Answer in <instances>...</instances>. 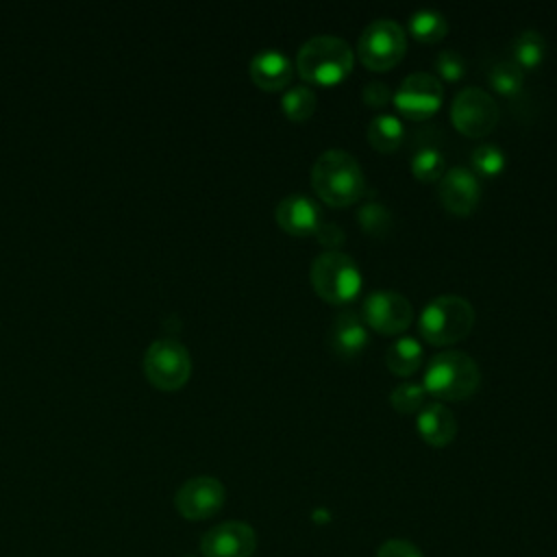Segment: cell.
<instances>
[{"instance_id":"obj_1","label":"cell","mask_w":557,"mask_h":557,"mask_svg":"<svg viewBox=\"0 0 557 557\" xmlns=\"http://www.w3.org/2000/svg\"><path fill=\"white\" fill-rule=\"evenodd\" d=\"M311 185L329 205L344 207L355 202L366 187L359 161L342 148L324 150L311 168Z\"/></svg>"},{"instance_id":"obj_2","label":"cell","mask_w":557,"mask_h":557,"mask_svg":"<svg viewBox=\"0 0 557 557\" xmlns=\"http://www.w3.org/2000/svg\"><path fill=\"white\" fill-rule=\"evenodd\" d=\"M355 61V52L346 39L337 35H313L300 48L296 67L309 83L333 85L342 81Z\"/></svg>"},{"instance_id":"obj_3","label":"cell","mask_w":557,"mask_h":557,"mask_svg":"<svg viewBox=\"0 0 557 557\" xmlns=\"http://www.w3.org/2000/svg\"><path fill=\"white\" fill-rule=\"evenodd\" d=\"M481 381L476 361L461 350H442L426 363L422 385L442 400H461L470 396Z\"/></svg>"},{"instance_id":"obj_4","label":"cell","mask_w":557,"mask_h":557,"mask_svg":"<svg viewBox=\"0 0 557 557\" xmlns=\"http://www.w3.org/2000/svg\"><path fill=\"white\" fill-rule=\"evenodd\" d=\"M420 333L431 344H453L468 335L474 324V309L468 298L442 294L431 298L420 313Z\"/></svg>"},{"instance_id":"obj_5","label":"cell","mask_w":557,"mask_h":557,"mask_svg":"<svg viewBox=\"0 0 557 557\" xmlns=\"http://www.w3.org/2000/svg\"><path fill=\"white\" fill-rule=\"evenodd\" d=\"M311 283L329 302H348L361 289V270L357 261L333 248L320 252L311 263Z\"/></svg>"},{"instance_id":"obj_6","label":"cell","mask_w":557,"mask_h":557,"mask_svg":"<svg viewBox=\"0 0 557 557\" xmlns=\"http://www.w3.org/2000/svg\"><path fill=\"white\" fill-rule=\"evenodd\" d=\"M407 48L403 26L389 17H376L366 24L357 41V54L370 70H387L400 61Z\"/></svg>"},{"instance_id":"obj_7","label":"cell","mask_w":557,"mask_h":557,"mask_svg":"<svg viewBox=\"0 0 557 557\" xmlns=\"http://www.w3.org/2000/svg\"><path fill=\"white\" fill-rule=\"evenodd\" d=\"M144 370L152 385L161 389H176L187 381L191 372V359L178 339L163 337L148 346L144 355Z\"/></svg>"},{"instance_id":"obj_8","label":"cell","mask_w":557,"mask_h":557,"mask_svg":"<svg viewBox=\"0 0 557 557\" xmlns=\"http://www.w3.org/2000/svg\"><path fill=\"white\" fill-rule=\"evenodd\" d=\"M453 124L468 137H483L487 135L498 122V104L481 87H463L457 91L450 104Z\"/></svg>"},{"instance_id":"obj_9","label":"cell","mask_w":557,"mask_h":557,"mask_svg":"<svg viewBox=\"0 0 557 557\" xmlns=\"http://www.w3.org/2000/svg\"><path fill=\"white\" fill-rule=\"evenodd\" d=\"M444 89L435 74L431 72H411L407 74L398 89L392 94V100L400 113L411 120L429 117L442 102Z\"/></svg>"},{"instance_id":"obj_10","label":"cell","mask_w":557,"mask_h":557,"mask_svg":"<svg viewBox=\"0 0 557 557\" xmlns=\"http://www.w3.org/2000/svg\"><path fill=\"white\" fill-rule=\"evenodd\" d=\"M226 498V490L215 476H191L174 494L176 511L187 520H207L215 516Z\"/></svg>"},{"instance_id":"obj_11","label":"cell","mask_w":557,"mask_h":557,"mask_svg":"<svg viewBox=\"0 0 557 557\" xmlns=\"http://www.w3.org/2000/svg\"><path fill=\"white\" fill-rule=\"evenodd\" d=\"M361 315L368 326L381 333H400L409 326L413 307L407 296L396 289L370 292L363 300Z\"/></svg>"},{"instance_id":"obj_12","label":"cell","mask_w":557,"mask_h":557,"mask_svg":"<svg viewBox=\"0 0 557 557\" xmlns=\"http://www.w3.org/2000/svg\"><path fill=\"white\" fill-rule=\"evenodd\" d=\"M255 548V529L242 520L220 522L200 537L202 557H252Z\"/></svg>"},{"instance_id":"obj_13","label":"cell","mask_w":557,"mask_h":557,"mask_svg":"<svg viewBox=\"0 0 557 557\" xmlns=\"http://www.w3.org/2000/svg\"><path fill=\"white\" fill-rule=\"evenodd\" d=\"M481 185L470 168L455 165L440 176V200L453 213H470L479 202Z\"/></svg>"},{"instance_id":"obj_14","label":"cell","mask_w":557,"mask_h":557,"mask_svg":"<svg viewBox=\"0 0 557 557\" xmlns=\"http://www.w3.org/2000/svg\"><path fill=\"white\" fill-rule=\"evenodd\" d=\"M276 222L283 231L294 233V235H307V233H315L318 224L324 220L320 215L318 205L305 196V194H287L278 200L276 209H274Z\"/></svg>"},{"instance_id":"obj_15","label":"cell","mask_w":557,"mask_h":557,"mask_svg":"<svg viewBox=\"0 0 557 557\" xmlns=\"http://www.w3.org/2000/svg\"><path fill=\"white\" fill-rule=\"evenodd\" d=\"M329 342L331 348L339 355V357H355L359 355L366 344H368V324L363 320L361 313L346 309L342 311L331 326L329 333Z\"/></svg>"},{"instance_id":"obj_16","label":"cell","mask_w":557,"mask_h":557,"mask_svg":"<svg viewBox=\"0 0 557 557\" xmlns=\"http://www.w3.org/2000/svg\"><path fill=\"white\" fill-rule=\"evenodd\" d=\"M250 76L263 89H281L292 78V61L276 48H263L250 59Z\"/></svg>"},{"instance_id":"obj_17","label":"cell","mask_w":557,"mask_h":557,"mask_svg":"<svg viewBox=\"0 0 557 557\" xmlns=\"http://www.w3.org/2000/svg\"><path fill=\"white\" fill-rule=\"evenodd\" d=\"M418 433L433 446H446L457 433L455 413L440 400L424 403L418 413Z\"/></svg>"},{"instance_id":"obj_18","label":"cell","mask_w":557,"mask_h":557,"mask_svg":"<svg viewBox=\"0 0 557 557\" xmlns=\"http://www.w3.org/2000/svg\"><path fill=\"white\" fill-rule=\"evenodd\" d=\"M511 57L520 70L537 67L546 57V37L535 28L520 30L511 41Z\"/></svg>"},{"instance_id":"obj_19","label":"cell","mask_w":557,"mask_h":557,"mask_svg":"<svg viewBox=\"0 0 557 557\" xmlns=\"http://www.w3.org/2000/svg\"><path fill=\"white\" fill-rule=\"evenodd\" d=\"M405 137V124L394 113H379L368 124V139L381 152H392Z\"/></svg>"},{"instance_id":"obj_20","label":"cell","mask_w":557,"mask_h":557,"mask_svg":"<svg viewBox=\"0 0 557 557\" xmlns=\"http://www.w3.org/2000/svg\"><path fill=\"white\" fill-rule=\"evenodd\" d=\"M420 361H422V346L411 335L398 337L385 352V363L396 374H411L413 370H418Z\"/></svg>"},{"instance_id":"obj_21","label":"cell","mask_w":557,"mask_h":557,"mask_svg":"<svg viewBox=\"0 0 557 557\" xmlns=\"http://www.w3.org/2000/svg\"><path fill=\"white\" fill-rule=\"evenodd\" d=\"M409 30L420 41H440L448 30V22L435 9H418L409 17Z\"/></svg>"},{"instance_id":"obj_22","label":"cell","mask_w":557,"mask_h":557,"mask_svg":"<svg viewBox=\"0 0 557 557\" xmlns=\"http://www.w3.org/2000/svg\"><path fill=\"white\" fill-rule=\"evenodd\" d=\"M315 91L307 85H292L289 89L283 91V98H281V109L283 113L294 120V122H300V120H307L313 109H315Z\"/></svg>"},{"instance_id":"obj_23","label":"cell","mask_w":557,"mask_h":557,"mask_svg":"<svg viewBox=\"0 0 557 557\" xmlns=\"http://www.w3.org/2000/svg\"><path fill=\"white\" fill-rule=\"evenodd\" d=\"M490 85L503 94V96H516L522 87V81H524V74L522 70L511 61V59H505V61H498L490 67Z\"/></svg>"},{"instance_id":"obj_24","label":"cell","mask_w":557,"mask_h":557,"mask_svg":"<svg viewBox=\"0 0 557 557\" xmlns=\"http://www.w3.org/2000/svg\"><path fill=\"white\" fill-rule=\"evenodd\" d=\"M444 154L435 146H422L411 157V172L420 181H435L444 174Z\"/></svg>"},{"instance_id":"obj_25","label":"cell","mask_w":557,"mask_h":557,"mask_svg":"<svg viewBox=\"0 0 557 557\" xmlns=\"http://www.w3.org/2000/svg\"><path fill=\"white\" fill-rule=\"evenodd\" d=\"M424 396H426V389H424L422 383L403 381L389 392V403H392L394 409H398L403 413H409V411H416L424 405Z\"/></svg>"},{"instance_id":"obj_26","label":"cell","mask_w":557,"mask_h":557,"mask_svg":"<svg viewBox=\"0 0 557 557\" xmlns=\"http://www.w3.org/2000/svg\"><path fill=\"white\" fill-rule=\"evenodd\" d=\"M357 220L363 226V231L372 233V235H383L387 233L389 224H392V215L387 211L385 205L376 202V200H368L359 207L357 211Z\"/></svg>"},{"instance_id":"obj_27","label":"cell","mask_w":557,"mask_h":557,"mask_svg":"<svg viewBox=\"0 0 557 557\" xmlns=\"http://www.w3.org/2000/svg\"><path fill=\"white\" fill-rule=\"evenodd\" d=\"M472 165L479 174L494 176L505 168V152L496 144H490V141L479 144L472 150Z\"/></svg>"},{"instance_id":"obj_28","label":"cell","mask_w":557,"mask_h":557,"mask_svg":"<svg viewBox=\"0 0 557 557\" xmlns=\"http://www.w3.org/2000/svg\"><path fill=\"white\" fill-rule=\"evenodd\" d=\"M435 70L440 72V76H444L446 81H457L463 76L466 72V61L463 57L453 50V48H446V50H440L437 57H435Z\"/></svg>"},{"instance_id":"obj_29","label":"cell","mask_w":557,"mask_h":557,"mask_svg":"<svg viewBox=\"0 0 557 557\" xmlns=\"http://www.w3.org/2000/svg\"><path fill=\"white\" fill-rule=\"evenodd\" d=\"M374 557H424L420 548L407 540H387L379 546Z\"/></svg>"},{"instance_id":"obj_30","label":"cell","mask_w":557,"mask_h":557,"mask_svg":"<svg viewBox=\"0 0 557 557\" xmlns=\"http://www.w3.org/2000/svg\"><path fill=\"white\" fill-rule=\"evenodd\" d=\"M363 102L370 104V107H383L392 100V89L387 87V83L383 81H370L363 85Z\"/></svg>"},{"instance_id":"obj_31","label":"cell","mask_w":557,"mask_h":557,"mask_svg":"<svg viewBox=\"0 0 557 557\" xmlns=\"http://www.w3.org/2000/svg\"><path fill=\"white\" fill-rule=\"evenodd\" d=\"M315 235H318L320 244H322V246H331V250H333V246H339V244L344 242V237H346L344 231H342L335 222H326V220H322V222L318 224Z\"/></svg>"}]
</instances>
